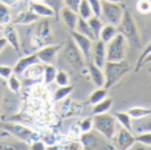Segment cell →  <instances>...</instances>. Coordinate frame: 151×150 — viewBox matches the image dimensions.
<instances>
[{
  "label": "cell",
  "instance_id": "8992f818",
  "mask_svg": "<svg viewBox=\"0 0 151 150\" xmlns=\"http://www.w3.org/2000/svg\"><path fill=\"white\" fill-rule=\"evenodd\" d=\"M107 140L104 136H103L100 133L96 131L95 129L88 132L83 133L81 136V143L82 145V149L87 150L91 149H113L111 147L110 144L106 142Z\"/></svg>",
  "mask_w": 151,
  "mask_h": 150
},
{
  "label": "cell",
  "instance_id": "d6986e66",
  "mask_svg": "<svg viewBox=\"0 0 151 150\" xmlns=\"http://www.w3.org/2000/svg\"><path fill=\"white\" fill-rule=\"evenodd\" d=\"M50 27L47 20H43L39 23L36 31V39L41 44H45L50 39Z\"/></svg>",
  "mask_w": 151,
  "mask_h": 150
},
{
  "label": "cell",
  "instance_id": "7bdbcfd3",
  "mask_svg": "<svg viewBox=\"0 0 151 150\" xmlns=\"http://www.w3.org/2000/svg\"><path fill=\"white\" fill-rule=\"evenodd\" d=\"M29 149L32 150H43L45 149V145L42 141H33L32 145L29 146Z\"/></svg>",
  "mask_w": 151,
  "mask_h": 150
},
{
  "label": "cell",
  "instance_id": "ab89813d",
  "mask_svg": "<svg viewBox=\"0 0 151 150\" xmlns=\"http://www.w3.org/2000/svg\"><path fill=\"white\" fill-rule=\"evenodd\" d=\"M95 16L101 17L102 14V1L101 0H88Z\"/></svg>",
  "mask_w": 151,
  "mask_h": 150
},
{
  "label": "cell",
  "instance_id": "74e56055",
  "mask_svg": "<svg viewBox=\"0 0 151 150\" xmlns=\"http://www.w3.org/2000/svg\"><path fill=\"white\" fill-rule=\"evenodd\" d=\"M80 129L81 133H88L94 129V123L93 118H84L80 124Z\"/></svg>",
  "mask_w": 151,
  "mask_h": 150
},
{
  "label": "cell",
  "instance_id": "d4e9b609",
  "mask_svg": "<svg viewBox=\"0 0 151 150\" xmlns=\"http://www.w3.org/2000/svg\"><path fill=\"white\" fill-rule=\"evenodd\" d=\"M114 117L122 127L133 132V118L127 112H117L114 114Z\"/></svg>",
  "mask_w": 151,
  "mask_h": 150
},
{
  "label": "cell",
  "instance_id": "2e32d148",
  "mask_svg": "<svg viewBox=\"0 0 151 150\" xmlns=\"http://www.w3.org/2000/svg\"><path fill=\"white\" fill-rule=\"evenodd\" d=\"M39 19L40 17L37 14H35L30 9H27L19 11L12 20V23L14 25H29L36 22Z\"/></svg>",
  "mask_w": 151,
  "mask_h": 150
},
{
  "label": "cell",
  "instance_id": "f1b7e54d",
  "mask_svg": "<svg viewBox=\"0 0 151 150\" xmlns=\"http://www.w3.org/2000/svg\"><path fill=\"white\" fill-rule=\"evenodd\" d=\"M57 72V69L51 64L43 65V81L46 85L55 81Z\"/></svg>",
  "mask_w": 151,
  "mask_h": 150
},
{
  "label": "cell",
  "instance_id": "e0dca14e",
  "mask_svg": "<svg viewBox=\"0 0 151 150\" xmlns=\"http://www.w3.org/2000/svg\"><path fill=\"white\" fill-rule=\"evenodd\" d=\"M60 16L62 17L64 23L70 29V31H73L75 29L78 19H79V15L77 12L65 6L60 11Z\"/></svg>",
  "mask_w": 151,
  "mask_h": 150
},
{
  "label": "cell",
  "instance_id": "7402d4cb",
  "mask_svg": "<svg viewBox=\"0 0 151 150\" xmlns=\"http://www.w3.org/2000/svg\"><path fill=\"white\" fill-rule=\"evenodd\" d=\"M117 34H118L117 27L108 23L107 25H104L100 33L99 40L103 41L105 44H107L117 35Z\"/></svg>",
  "mask_w": 151,
  "mask_h": 150
},
{
  "label": "cell",
  "instance_id": "ac0fdd59",
  "mask_svg": "<svg viewBox=\"0 0 151 150\" xmlns=\"http://www.w3.org/2000/svg\"><path fill=\"white\" fill-rule=\"evenodd\" d=\"M29 9L33 11L35 14H37L40 18H55L54 11L45 4L37 3V2H29Z\"/></svg>",
  "mask_w": 151,
  "mask_h": 150
},
{
  "label": "cell",
  "instance_id": "83f0119b",
  "mask_svg": "<svg viewBox=\"0 0 151 150\" xmlns=\"http://www.w3.org/2000/svg\"><path fill=\"white\" fill-rule=\"evenodd\" d=\"M88 25L90 26L94 34H95V37L96 40H99V36H100V33H101V30L103 28V27L104 26L103 21L101 20L100 17H97V16H95L93 15L91 18H89L88 19Z\"/></svg>",
  "mask_w": 151,
  "mask_h": 150
},
{
  "label": "cell",
  "instance_id": "c3c4849f",
  "mask_svg": "<svg viewBox=\"0 0 151 150\" xmlns=\"http://www.w3.org/2000/svg\"><path fill=\"white\" fill-rule=\"evenodd\" d=\"M103 1H107V2H115V3H122L123 0H103Z\"/></svg>",
  "mask_w": 151,
  "mask_h": 150
},
{
  "label": "cell",
  "instance_id": "5bb4252c",
  "mask_svg": "<svg viewBox=\"0 0 151 150\" xmlns=\"http://www.w3.org/2000/svg\"><path fill=\"white\" fill-rule=\"evenodd\" d=\"M39 63H40V60H39L36 53L27 56V57H21L18 60L15 66L12 68L13 72L16 75H21L25 72V71L27 69H28L32 65L39 64Z\"/></svg>",
  "mask_w": 151,
  "mask_h": 150
},
{
  "label": "cell",
  "instance_id": "277c9868",
  "mask_svg": "<svg viewBox=\"0 0 151 150\" xmlns=\"http://www.w3.org/2000/svg\"><path fill=\"white\" fill-rule=\"evenodd\" d=\"M94 129L111 141L117 132V119L108 112L94 115Z\"/></svg>",
  "mask_w": 151,
  "mask_h": 150
},
{
  "label": "cell",
  "instance_id": "ee69618b",
  "mask_svg": "<svg viewBox=\"0 0 151 150\" xmlns=\"http://www.w3.org/2000/svg\"><path fill=\"white\" fill-rule=\"evenodd\" d=\"M21 0H0L1 3L6 4L7 6L11 7H16Z\"/></svg>",
  "mask_w": 151,
  "mask_h": 150
},
{
  "label": "cell",
  "instance_id": "d6a6232c",
  "mask_svg": "<svg viewBox=\"0 0 151 150\" xmlns=\"http://www.w3.org/2000/svg\"><path fill=\"white\" fill-rule=\"evenodd\" d=\"M74 86L73 85H67V86H64V87H59L57 91L55 92V95H54V100L56 102H59L64 100L65 98H66L73 90Z\"/></svg>",
  "mask_w": 151,
  "mask_h": 150
},
{
  "label": "cell",
  "instance_id": "f5cc1de1",
  "mask_svg": "<svg viewBox=\"0 0 151 150\" xmlns=\"http://www.w3.org/2000/svg\"><path fill=\"white\" fill-rule=\"evenodd\" d=\"M149 72H150V73H151V67H150V69H149Z\"/></svg>",
  "mask_w": 151,
  "mask_h": 150
},
{
  "label": "cell",
  "instance_id": "9c48e42d",
  "mask_svg": "<svg viewBox=\"0 0 151 150\" xmlns=\"http://www.w3.org/2000/svg\"><path fill=\"white\" fill-rule=\"evenodd\" d=\"M111 141H112V146L115 147V149L127 150L132 149V147L136 143V136L134 135L133 132L122 127L116 132Z\"/></svg>",
  "mask_w": 151,
  "mask_h": 150
},
{
  "label": "cell",
  "instance_id": "e575fe53",
  "mask_svg": "<svg viewBox=\"0 0 151 150\" xmlns=\"http://www.w3.org/2000/svg\"><path fill=\"white\" fill-rule=\"evenodd\" d=\"M8 87L13 93L19 94L20 89V82L14 72L8 79Z\"/></svg>",
  "mask_w": 151,
  "mask_h": 150
},
{
  "label": "cell",
  "instance_id": "30bf717a",
  "mask_svg": "<svg viewBox=\"0 0 151 150\" xmlns=\"http://www.w3.org/2000/svg\"><path fill=\"white\" fill-rule=\"evenodd\" d=\"M71 36H72L73 40L74 41L75 44L78 46V48L81 51L85 60L87 62H89L90 58H91L94 42L92 40H90L89 38H88L87 36L79 34L75 30L71 31Z\"/></svg>",
  "mask_w": 151,
  "mask_h": 150
},
{
  "label": "cell",
  "instance_id": "7dc6e473",
  "mask_svg": "<svg viewBox=\"0 0 151 150\" xmlns=\"http://www.w3.org/2000/svg\"><path fill=\"white\" fill-rule=\"evenodd\" d=\"M148 64H151V52L143 59V61H142V66L145 65H148Z\"/></svg>",
  "mask_w": 151,
  "mask_h": 150
},
{
  "label": "cell",
  "instance_id": "4316f807",
  "mask_svg": "<svg viewBox=\"0 0 151 150\" xmlns=\"http://www.w3.org/2000/svg\"><path fill=\"white\" fill-rule=\"evenodd\" d=\"M42 3L48 5L55 14V19L59 20L60 19V11L65 6L64 0H42Z\"/></svg>",
  "mask_w": 151,
  "mask_h": 150
},
{
  "label": "cell",
  "instance_id": "bcb514c9",
  "mask_svg": "<svg viewBox=\"0 0 151 150\" xmlns=\"http://www.w3.org/2000/svg\"><path fill=\"white\" fill-rule=\"evenodd\" d=\"M6 44H7V41L4 38H0V53L2 52L4 48L6 46Z\"/></svg>",
  "mask_w": 151,
  "mask_h": 150
},
{
  "label": "cell",
  "instance_id": "db71d44e",
  "mask_svg": "<svg viewBox=\"0 0 151 150\" xmlns=\"http://www.w3.org/2000/svg\"><path fill=\"white\" fill-rule=\"evenodd\" d=\"M26 1H27V2H28V1H30V0H26Z\"/></svg>",
  "mask_w": 151,
  "mask_h": 150
},
{
  "label": "cell",
  "instance_id": "6da1fadb",
  "mask_svg": "<svg viewBox=\"0 0 151 150\" xmlns=\"http://www.w3.org/2000/svg\"><path fill=\"white\" fill-rule=\"evenodd\" d=\"M117 31L126 38L128 44L134 49L138 50L142 47L141 34L138 27L133 14L128 9H125L122 19L117 26Z\"/></svg>",
  "mask_w": 151,
  "mask_h": 150
},
{
  "label": "cell",
  "instance_id": "d590c367",
  "mask_svg": "<svg viewBox=\"0 0 151 150\" xmlns=\"http://www.w3.org/2000/svg\"><path fill=\"white\" fill-rule=\"evenodd\" d=\"M137 10L142 14H149L151 12V0H139L136 4Z\"/></svg>",
  "mask_w": 151,
  "mask_h": 150
},
{
  "label": "cell",
  "instance_id": "52a82bcc",
  "mask_svg": "<svg viewBox=\"0 0 151 150\" xmlns=\"http://www.w3.org/2000/svg\"><path fill=\"white\" fill-rule=\"evenodd\" d=\"M102 1V14L104 18L108 21L109 24H111L117 27L122 17L124 15L125 8L122 3H115V2H107Z\"/></svg>",
  "mask_w": 151,
  "mask_h": 150
},
{
  "label": "cell",
  "instance_id": "3957f363",
  "mask_svg": "<svg viewBox=\"0 0 151 150\" xmlns=\"http://www.w3.org/2000/svg\"><path fill=\"white\" fill-rule=\"evenodd\" d=\"M128 42L119 33L106 44V58L109 62H119L126 59Z\"/></svg>",
  "mask_w": 151,
  "mask_h": 150
},
{
  "label": "cell",
  "instance_id": "836d02e7",
  "mask_svg": "<svg viewBox=\"0 0 151 150\" xmlns=\"http://www.w3.org/2000/svg\"><path fill=\"white\" fill-rule=\"evenodd\" d=\"M55 81L59 87H64V86H67L70 84V78L66 72L63 70H59L57 72Z\"/></svg>",
  "mask_w": 151,
  "mask_h": 150
},
{
  "label": "cell",
  "instance_id": "681fc988",
  "mask_svg": "<svg viewBox=\"0 0 151 150\" xmlns=\"http://www.w3.org/2000/svg\"><path fill=\"white\" fill-rule=\"evenodd\" d=\"M52 148H47V149H51ZM55 149H58V148H54Z\"/></svg>",
  "mask_w": 151,
  "mask_h": 150
},
{
  "label": "cell",
  "instance_id": "f546056e",
  "mask_svg": "<svg viewBox=\"0 0 151 150\" xmlns=\"http://www.w3.org/2000/svg\"><path fill=\"white\" fill-rule=\"evenodd\" d=\"M78 15L80 18L88 20L89 18H91L94 13L93 11L88 2V0H81L79 9H78Z\"/></svg>",
  "mask_w": 151,
  "mask_h": 150
},
{
  "label": "cell",
  "instance_id": "603a6c76",
  "mask_svg": "<svg viewBox=\"0 0 151 150\" xmlns=\"http://www.w3.org/2000/svg\"><path fill=\"white\" fill-rule=\"evenodd\" d=\"M29 149V144L17 140L15 141H4L0 142V150H24Z\"/></svg>",
  "mask_w": 151,
  "mask_h": 150
},
{
  "label": "cell",
  "instance_id": "f907efd6",
  "mask_svg": "<svg viewBox=\"0 0 151 150\" xmlns=\"http://www.w3.org/2000/svg\"><path fill=\"white\" fill-rule=\"evenodd\" d=\"M0 104H1V87H0Z\"/></svg>",
  "mask_w": 151,
  "mask_h": 150
},
{
  "label": "cell",
  "instance_id": "ba28073f",
  "mask_svg": "<svg viewBox=\"0 0 151 150\" xmlns=\"http://www.w3.org/2000/svg\"><path fill=\"white\" fill-rule=\"evenodd\" d=\"M65 57L68 64L73 66L74 69L78 70L81 69L84 65V62L86 61L81 51L78 48V46L75 44L74 41L70 39L65 48Z\"/></svg>",
  "mask_w": 151,
  "mask_h": 150
},
{
  "label": "cell",
  "instance_id": "f6af8a7d",
  "mask_svg": "<svg viewBox=\"0 0 151 150\" xmlns=\"http://www.w3.org/2000/svg\"><path fill=\"white\" fill-rule=\"evenodd\" d=\"M81 147H82V145H81V143L80 144V143H76V142H71L69 145H67V146H65V149H81Z\"/></svg>",
  "mask_w": 151,
  "mask_h": 150
},
{
  "label": "cell",
  "instance_id": "816d5d0a",
  "mask_svg": "<svg viewBox=\"0 0 151 150\" xmlns=\"http://www.w3.org/2000/svg\"><path fill=\"white\" fill-rule=\"evenodd\" d=\"M1 30H3V26H2V25H0V31H1Z\"/></svg>",
  "mask_w": 151,
  "mask_h": 150
},
{
  "label": "cell",
  "instance_id": "4dcf8cb0",
  "mask_svg": "<svg viewBox=\"0 0 151 150\" xmlns=\"http://www.w3.org/2000/svg\"><path fill=\"white\" fill-rule=\"evenodd\" d=\"M12 21L11 9L6 4L0 2V25L3 27L8 25Z\"/></svg>",
  "mask_w": 151,
  "mask_h": 150
},
{
  "label": "cell",
  "instance_id": "7c38bea8",
  "mask_svg": "<svg viewBox=\"0 0 151 150\" xmlns=\"http://www.w3.org/2000/svg\"><path fill=\"white\" fill-rule=\"evenodd\" d=\"M61 48H62L61 44L48 45V46H45V47L42 48L41 50H39L36 52V55H37L40 62L43 63L44 65H49L53 62L54 58L56 57L57 54L61 50Z\"/></svg>",
  "mask_w": 151,
  "mask_h": 150
},
{
  "label": "cell",
  "instance_id": "ffe728a7",
  "mask_svg": "<svg viewBox=\"0 0 151 150\" xmlns=\"http://www.w3.org/2000/svg\"><path fill=\"white\" fill-rule=\"evenodd\" d=\"M133 121V132L136 133H142L151 132V115L140 118V119H134Z\"/></svg>",
  "mask_w": 151,
  "mask_h": 150
},
{
  "label": "cell",
  "instance_id": "cb8c5ba5",
  "mask_svg": "<svg viewBox=\"0 0 151 150\" xmlns=\"http://www.w3.org/2000/svg\"><path fill=\"white\" fill-rule=\"evenodd\" d=\"M113 104V100L111 97H106L104 100H103L102 102L93 105V110H92V114L93 115H98V114H103V113H106L108 112L111 106Z\"/></svg>",
  "mask_w": 151,
  "mask_h": 150
},
{
  "label": "cell",
  "instance_id": "f35d334b",
  "mask_svg": "<svg viewBox=\"0 0 151 150\" xmlns=\"http://www.w3.org/2000/svg\"><path fill=\"white\" fill-rule=\"evenodd\" d=\"M151 52V42L144 48V50H143V51H142V53L141 54V56H140V57L138 58V60H137V63H136V65H135V72H138V71H140L141 70V68L142 67V61H143V59L150 54Z\"/></svg>",
  "mask_w": 151,
  "mask_h": 150
},
{
  "label": "cell",
  "instance_id": "9a60e30c",
  "mask_svg": "<svg viewBox=\"0 0 151 150\" xmlns=\"http://www.w3.org/2000/svg\"><path fill=\"white\" fill-rule=\"evenodd\" d=\"M88 73L90 79L96 88H104L105 84V76L104 70L96 66L93 62L88 63Z\"/></svg>",
  "mask_w": 151,
  "mask_h": 150
},
{
  "label": "cell",
  "instance_id": "8fae6325",
  "mask_svg": "<svg viewBox=\"0 0 151 150\" xmlns=\"http://www.w3.org/2000/svg\"><path fill=\"white\" fill-rule=\"evenodd\" d=\"M91 57H93L92 62L99 68L104 69V66L107 62V58H106V44L103 41L96 40L94 42Z\"/></svg>",
  "mask_w": 151,
  "mask_h": 150
},
{
  "label": "cell",
  "instance_id": "1f68e13d",
  "mask_svg": "<svg viewBox=\"0 0 151 150\" xmlns=\"http://www.w3.org/2000/svg\"><path fill=\"white\" fill-rule=\"evenodd\" d=\"M127 113L133 119H140L151 115V109H145L141 107H134L128 110Z\"/></svg>",
  "mask_w": 151,
  "mask_h": 150
},
{
  "label": "cell",
  "instance_id": "8d00e7d4",
  "mask_svg": "<svg viewBox=\"0 0 151 150\" xmlns=\"http://www.w3.org/2000/svg\"><path fill=\"white\" fill-rule=\"evenodd\" d=\"M136 142L141 143L144 146L151 147V132L139 133L136 136Z\"/></svg>",
  "mask_w": 151,
  "mask_h": 150
},
{
  "label": "cell",
  "instance_id": "b9f144b4",
  "mask_svg": "<svg viewBox=\"0 0 151 150\" xmlns=\"http://www.w3.org/2000/svg\"><path fill=\"white\" fill-rule=\"evenodd\" d=\"M81 0H64L65 5L78 13V9Z\"/></svg>",
  "mask_w": 151,
  "mask_h": 150
},
{
  "label": "cell",
  "instance_id": "44dd1931",
  "mask_svg": "<svg viewBox=\"0 0 151 150\" xmlns=\"http://www.w3.org/2000/svg\"><path fill=\"white\" fill-rule=\"evenodd\" d=\"M74 30L76 32H78L79 34L87 36L88 38H89L93 42L96 41V37H95V34H94L91 27L88 25V20H86V19H81V18L79 17V19H78V22H77V25H76V27H75Z\"/></svg>",
  "mask_w": 151,
  "mask_h": 150
},
{
  "label": "cell",
  "instance_id": "4fadbf2b",
  "mask_svg": "<svg viewBox=\"0 0 151 150\" xmlns=\"http://www.w3.org/2000/svg\"><path fill=\"white\" fill-rule=\"evenodd\" d=\"M3 34H4V38L12 47L13 50L17 52L19 55H20L21 54L20 42H19L18 33L14 28V27L9 24L4 26V27H3Z\"/></svg>",
  "mask_w": 151,
  "mask_h": 150
},
{
  "label": "cell",
  "instance_id": "60d3db41",
  "mask_svg": "<svg viewBox=\"0 0 151 150\" xmlns=\"http://www.w3.org/2000/svg\"><path fill=\"white\" fill-rule=\"evenodd\" d=\"M13 73V69L7 65H0V76L5 80H8Z\"/></svg>",
  "mask_w": 151,
  "mask_h": 150
},
{
  "label": "cell",
  "instance_id": "484cf974",
  "mask_svg": "<svg viewBox=\"0 0 151 150\" xmlns=\"http://www.w3.org/2000/svg\"><path fill=\"white\" fill-rule=\"evenodd\" d=\"M107 94H108V89L104 88H97L96 90H95L88 98V102L90 104L95 105L100 102H102L103 100H104L107 97Z\"/></svg>",
  "mask_w": 151,
  "mask_h": 150
},
{
  "label": "cell",
  "instance_id": "5b68a950",
  "mask_svg": "<svg viewBox=\"0 0 151 150\" xmlns=\"http://www.w3.org/2000/svg\"><path fill=\"white\" fill-rule=\"evenodd\" d=\"M0 128L7 132L12 137L21 141H24L27 144L36 141V133L33 132L30 128L21 126L16 123H0Z\"/></svg>",
  "mask_w": 151,
  "mask_h": 150
},
{
  "label": "cell",
  "instance_id": "7a4b0ae2",
  "mask_svg": "<svg viewBox=\"0 0 151 150\" xmlns=\"http://www.w3.org/2000/svg\"><path fill=\"white\" fill-rule=\"evenodd\" d=\"M103 70L105 76L104 88L109 89L115 86L124 76H126L130 72L131 66L126 61V59L119 62L107 61Z\"/></svg>",
  "mask_w": 151,
  "mask_h": 150
}]
</instances>
